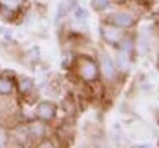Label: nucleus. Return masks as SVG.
I'll return each mask as SVG.
<instances>
[{"label":"nucleus","instance_id":"obj_1","mask_svg":"<svg viewBox=\"0 0 159 148\" xmlns=\"http://www.w3.org/2000/svg\"><path fill=\"white\" fill-rule=\"evenodd\" d=\"M80 73L87 81L94 80L96 76H97V66H96V63L92 62L91 60H84L80 66Z\"/></svg>","mask_w":159,"mask_h":148},{"label":"nucleus","instance_id":"obj_2","mask_svg":"<svg viewBox=\"0 0 159 148\" xmlns=\"http://www.w3.org/2000/svg\"><path fill=\"white\" fill-rule=\"evenodd\" d=\"M55 112H56V108L52 103H48V102H42L37 106V109H36V113L40 118L42 119H51L53 116H55Z\"/></svg>","mask_w":159,"mask_h":148},{"label":"nucleus","instance_id":"obj_3","mask_svg":"<svg viewBox=\"0 0 159 148\" xmlns=\"http://www.w3.org/2000/svg\"><path fill=\"white\" fill-rule=\"evenodd\" d=\"M101 68L106 78H113L116 76V67L113 65V61L107 55H104L101 60Z\"/></svg>","mask_w":159,"mask_h":148},{"label":"nucleus","instance_id":"obj_4","mask_svg":"<svg viewBox=\"0 0 159 148\" xmlns=\"http://www.w3.org/2000/svg\"><path fill=\"white\" fill-rule=\"evenodd\" d=\"M113 22L118 26L127 27L134 22V19L132 17V15H129L127 12H118V14L113 15Z\"/></svg>","mask_w":159,"mask_h":148},{"label":"nucleus","instance_id":"obj_5","mask_svg":"<svg viewBox=\"0 0 159 148\" xmlns=\"http://www.w3.org/2000/svg\"><path fill=\"white\" fill-rule=\"evenodd\" d=\"M101 32H102V36L108 41V42H117V41H119V39H120V32L117 30V29H114V27H107V26H103L102 27V30H101Z\"/></svg>","mask_w":159,"mask_h":148},{"label":"nucleus","instance_id":"obj_6","mask_svg":"<svg viewBox=\"0 0 159 148\" xmlns=\"http://www.w3.org/2000/svg\"><path fill=\"white\" fill-rule=\"evenodd\" d=\"M12 90V83L11 81L6 80V78H0V93H10Z\"/></svg>","mask_w":159,"mask_h":148},{"label":"nucleus","instance_id":"obj_7","mask_svg":"<svg viewBox=\"0 0 159 148\" xmlns=\"http://www.w3.org/2000/svg\"><path fill=\"white\" fill-rule=\"evenodd\" d=\"M20 1H21V0H0V2H1L4 6L9 7V9H15V7H17L19 4H20Z\"/></svg>","mask_w":159,"mask_h":148},{"label":"nucleus","instance_id":"obj_8","mask_svg":"<svg viewBox=\"0 0 159 148\" xmlns=\"http://www.w3.org/2000/svg\"><path fill=\"white\" fill-rule=\"evenodd\" d=\"M31 86H32V82H31L29 78H25V80H22V81L20 82V90H21L22 92H27V91L31 88Z\"/></svg>","mask_w":159,"mask_h":148},{"label":"nucleus","instance_id":"obj_9","mask_svg":"<svg viewBox=\"0 0 159 148\" xmlns=\"http://www.w3.org/2000/svg\"><path fill=\"white\" fill-rule=\"evenodd\" d=\"M109 4V0H93V6L96 9H104Z\"/></svg>","mask_w":159,"mask_h":148},{"label":"nucleus","instance_id":"obj_10","mask_svg":"<svg viewBox=\"0 0 159 148\" xmlns=\"http://www.w3.org/2000/svg\"><path fill=\"white\" fill-rule=\"evenodd\" d=\"M75 15H76V17L80 19V20H84V19L87 17V12H86V10H84L83 7H80V6L76 9Z\"/></svg>","mask_w":159,"mask_h":148},{"label":"nucleus","instance_id":"obj_11","mask_svg":"<svg viewBox=\"0 0 159 148\" xmlns=\"http://www.w3.org/2000/svg\"><path fill=\"white\" fill-rule=\"evenodd\" d=\"M4 141H5V137H4V134L0 132V146L4 143Z\"/></svg>","mask_w":159,"mask_h":148}]
</instances>
